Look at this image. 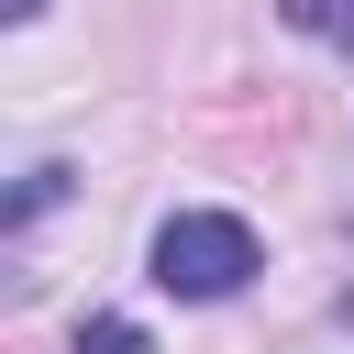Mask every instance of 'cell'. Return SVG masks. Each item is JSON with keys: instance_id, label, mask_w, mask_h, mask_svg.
I'll use <instances>...</instances> for the list:
<instances>
[{"instance_id": "cell-1", "label": "cell", "mask_w": 354, "mask_h": 354, "mask_svg": "<svg viewBox=\"0 0 354 354\" xmlns=\"http://www.w3.org/2000/svg\"><path fill=\"white\" fill-rule=\"evenodd\" d=\"M254 266H266V243H254L243 210H166L155 221V254H144V277L166 299H232Z\"/></svg>"}, {"instance_id": "cell-2", "label": "cell", "mask_w": 354, "mask_h": 354, "mask_svg": "<svg viewBox=\"0 0 354 354\" xmlns=\"http://www.w3.org/2000/svg\"><path fill=\"white\" fill-rule=\"evenodd\" d=\"M288 22L310 44H354V0H288Z\"/></svg>"}, {"instance_id": "cell-3", "label": "cell", "mask_w": 354, "mask_h": 354, "mask_svg": "<svg viewBox=\"0 0 354 354\" xmlns=\"http://www.w3.org/2000/svg\"><path fill=\"white\" fill-rule=\"evenodd\" d=\"M77 354H144V321H122V310H100V321L77 332Z\"/></svg>"}, {"instance_id": "cell-4", "label": "cell", "mask_w": 354, "mask_h": 354, "mask_svg": "<svg viewBox=\"0 0 354 354\" xmlns=\"http://www.w3.org/2000/svg\"><path fill=\"white\" fill-rule=\"evenodd\" d=\"M55 199H66V166H33V177H22V199H11V221H33V210H55Z\"/></svg>"}, {"instance_id": "cell-5", "label": "cell", "mask_w": 354, "mask_h": 354, "mask_svg": "<svg viewBox=\"0 0 354 354\" xmlns=\"http://www.w3.org/2000/svg\"><path fill=\"white\" fill-rule=\"evenodd\" d=\"M0 11H11V22H33V11H44V0H0Z\"/></svg>"}]
</instances>
